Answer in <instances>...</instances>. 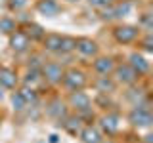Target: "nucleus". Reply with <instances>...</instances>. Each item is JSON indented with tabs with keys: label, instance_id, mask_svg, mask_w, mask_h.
Returning <instances> with one entry per match:
<instances>
[{
	"label": "nucleus",
	"instance_id": "obj_25",
	"mask_svg": "<svg viewBox=\"0 0 153 143\" xmlns=\"http://www.w3.org/2000/svg\"><path fill=\"white\" fill-rule=\"evenodd\" d=\"M29 2H31V0H8V8L17 13V12H23V10L29 6Z\"/></svg>",
	"mask_w": 153,
	"mask_h": 143
},
{
	"label": "nucleus",
	"instance_id": "obj_2",
	"mask_svg": "<svg viewBox=\"0 0 153 143\" xmlns=\"http://www.w3.org/2000/svg\"><path fill=\"white\" fill-rule=\"evenodd\" d=\"M113 40L121 46H130L134 42H138L140 38V29L138 25H130V23H119V25L113 27L111 31Z\"/></svg>",
	"mask_w": 153,
	"mask_h": 143
},
{
	"label": "nucleus",
	"instance_id": "obj_30",
	"mask_svg": "<svg viewBox=\"0 0 153 143\" xmlns=\"http://www.w3.org/2000/svg\"><path fill=\"white\" fill-rule=\"evenodd\" d=\"M102 143H115V141L111 139V137H107V139H105V137H103V139H102Z\"/></svg>",
	"mask_w": 153,
	"mask_h": 143
},
{
	"label": "nucleus",
	"instance_id": "obj_4",
	"mask_svg": "<svg viewBox=\"0 0 153 143\" xmlns=\"http://www.w3.org/2000/svg\"><path fill=\"white\" fill-rule=\"evenodd\" d=\"M63 65L57 63V61H44L40 67V74H42V80L50 86H59L61 84V78H63Z\"/></svg>",
	"mask_w": 153,
	"mask_h": 143
},
{
	"label": "nucleus",
	"instance_id": "obj_9",
	"mask_svg": "<svg viewBox=\"0 0 153 143\" xmlns=\"http://www.w3.org/2000/svg\"><path fill=\"white\" fill-rule=\"evenodd\" d=\"M126 63L130 65L134 71H136V74H138V76H146L147 73H149V69H151L149 59H147V57L143 55L140 50L130 52V54H128V61H126Z\"/></svg>",
	"mask_w": 153,
	"mask_h": 143
},
{
	"label": "nucleus",
	"instance_id": "obj_18",
	"mask_svg": "<svg viewBox=\"0 0 153 143\" xmlns=\"http://www.w3.org/2000/svg\"><path fill=\"white\" fill-rule=\"evenodd\" d=\"M136 6H134L132 0H117L113 4V17L115 19H124L128 15H132Z\"/></svg>",
	"mask_w": 153,
	"mask_h": 143
},
{
	"label": "nucleus",
	"instance_id": "obj_6",
	"mask_svg": "<svg viewBox=\"0 0 153 143\" xmlns=\"http://www.w3.org/2000/svg\"><path fill=\"white\" fill-rule=\"evenodd\" d=\"M113 80L117 84H121V86H134L140 80V76L136 74V71L132 69L128 63H117L115 65V69H113Z\"/></svg>",
	"mask_w": 153,
	"mask_h": 143
},
{
	"label": "nucleus",
	"instance_id": "obj_10",
	"mask_svg": "<svg viewBox=\"0 0 153 143\" xmlns=\"http://www.w3.org/2000/svg\"><path fill=\"white\" fill-rule=\"evenodd\" d=\"M115 65H117V61L113 55H96L92 61V71L98 76H107L113 73Z\"/></svg>",
	"mask_w": 153,
	"mask_h": 143
},
{
	"label": "nucleus",
	"instance_id": "obj_31",
	"mask_svg": "<svg viewBox=\"0 0 153 143\" xmlns=\"http://www.w3.org/2000/svg\"><path fill=\"white\" fill-rule=\"evenodd\" d=\"M67 4H76V2H80V0H65Z\"/></svg>",
	"mask_w": 153,
	"mask_h": 143
},
{
	"label": "nucleus",
	"instance_id": "obj_16",
	"mask_svg": "<svg viewBox=\"0 0 153 143\" xmlns=\"http://www.w3.org/2000/svg\"><path fill=\"white\" fill-rule=\"evenodd\" d=\"M61 40H63V35H57V32H50V35H44L42 38V48L48 54H57L59 55V50H61Z\"/></svg>",
	"mask_w": 153,
	"mask_h": 143
},
{
	"label": "nucleus",
	"instance_id": "obj_17",
	"mask_svg": "<svg viewBox=\"0 0 153 143\" xmlns=\"http://www.w3.org/2000/svg\"><path fill=\"white\" fill-rule=\"evenodd\" d=\"M117 86L119 84L113 80L111 74H107V76H96V80H94V88L98 90V94L111 95L115 90H117Z\"/></svg>",
	"mask_w": 153,
	"mask_h": 143
},
{
	"label": "nucleus",
	"instance_id": "obj_22",
	"mask_svg": "<svg viewBox=\"0 0 153 143\" xmlns=\"http://www.w3.org/2000/svg\"><path fill=\"white\" fill-rule=\"evenodd\" d=\"M17 29V21L12 15H2L0 17V35H12Z\"/></svg>",
	"mask_w": 153,
	"mask_h": 143
},
{
	"label": "nucleus",
	"instance_id": "obj_14",
	"mask_svg": "<svg viewBox=\"0 0 153 143\" xmlns=\"http://www.w3.org/2000/svg\"><path fill=\"white\" fill-rule=\"evenodd\" d=\"M35 10H36L38 15L52 19V17H56L57 13L61 12V6H59L57 0H36V2H35Z\"/></svg>",
	"mask_w": 153,
	"mask_h": 143
},
{
	"label": "nucleus",
	"instance_id": "obj_8",
	"mask_svg": "<svg viewBox=\"0 0 153 143\" xmlns=\"http://www.w3.org/2000/svg\"><path fill=\"white\" fill-rule=\"evenodd\" d=\"M8 44L12 48V52H16V54H25V52L31 50L33 42H31V38L27 36V32L17 27L12 35H8Z\"/></svg>",
	"mask_w": 153,
	"mask_h": 143
},
{
	"label": "nucleus",
	"instance_id": "obj_23",
	"mask_svg": "<svg viewBox=\"0 0 153 143\" xmlns=\"http://www.w3.org/2000/svg\"><path fill=\"white\" fill-rule=\"evenodd\" d=\"M27 36L31 38V42H35V40H42L44 38V35H46V31L42 29L40 25H36V23H29L27 25Z\"/></svg>",
	"mask_w": 153,
	"mask_h": 143
},
{
	"label": "nucleus",
	"instance_id": "obj_26",
	"mask_svg": "<svg viewBox=\"0 0 153 143\" xmlns=\"http://www.w3.org/2000/svg\"><path fill=\"white\" fill-rule=\"evenodd\" d=\"M138 42L142 44V50L146 52V54H151V52H153V48H151V42H153L151 32H146V36H140V38H138Z\"/></svg>",
	"mask_w": 153,
	"mask_h": 143
},
{
	"label": "nucleus",
	"instance_id": "obj_19",
	"mask_svg": "<svg viewBox=\"0 0 153 143\" xmlns=\"http://www.w3.org/2000/svg\"><path fill=\"white\" fill-rule=\"evenodd\" d=\"M44 80H42V74H40V69H29L25 71V74H23L21 78V86H29V88H35L38 90V84H42Z\"/></svg>",
	"mask_w": 153,
	"mask_h": 143
},
{
	"label": "nucleus",
	"instance_id": "obj_1",
	"mask_svg": "<svg viewBox=\"0 0 153 143\" xmlns=\"http://www.w3.org/2000/svg\"><path fill=\"white\" fill-rule=\"evenodd\" d=\"M90 78L86 74L84 69L80 67H71V69H65L63 73V78H61V84H63L65 90L69 92H76V90H84L88 86Z\"/></svg>",
	"mask_w": 153,
	"mask_h": 143
},
{
	"label": "nucleus",
	"instance_id": "obj_7",
	"mask_svg": "<svg viewBox=\"0 0 153 143\" xmlns=\"http://www.w3.org/2000/svg\"><path fill=\"white\" fill-rule=\"evenodd\" d=\"M92 97L84 92V90H76V92H69V97H67V107H71L73 111L79 113H86L92 109Z\"/></svg>",
	"mask_w": 153,
	"mask_h": 143
},
{
	"label": "nucleus",
	"instance_id": "obj_21",
	"mask_svg": "<svg viewBox=\"0 0 153 143\" xmlns=\"http://www.w3.org/2000/svg\"><path fill=\"white\" fill-rule=\"evenodd\" d=\"M19 94L25 97V101L29 103V107H35V105L38 103V90L35 88H29V86H17Z\"/></svg>",
	"mask_w": 153,
	"mask_h": 143
},
{
	"label": "nucleus",
	"instance_id": "obj_27",
	"mask_svg": "<svg viewBox=\"0 0 153 143\" xmlns=\"http://www.w3.org/2000/svg\"><path fill=\"white\" fill-rule=\"evenodd\" d=\"M117 0H86V4H88L90 8H96V10H102V8H107L115 4Z\"/></svg>",
	"mask_w": 153,
	"mask_h": 143
},
{
	"label": "nucleus",
	"instance_id": "obj_3",
	"mask_svg": "<svg viewBox=\"0 0 153 143\" xmlns=\"http://www.w3.org/2000/svg\"><path fill=\"white\" fill-rule=\"evenodd\" d=\"M126 120L130 122L132 128H138V130H140V128H149L151 126L153 116H151L149 107H146V103H140V105H132Z\"/></svg>",
	"mask_w": 153,
	"mask_h": 143
},
{
	"label": "nucleus",
	"instance_id": "obj_15",
	"mask_svg": "<svg viewBox=\"0 0 153 143\" xmlns=\"http://www.w3.org/2000/svg\"><path fill=\"white\" fill-rule=\"evenodd\" d=\"M0 86L4 90H16L19 86V74L12 67H0Z\"/></svg>",
	"mask_w": 153,
	"mask_h": 143
},
{
	"label": "nucleus",
	"instance_id": "obj_11",
	"mask_svg": "<svg viewBox=\"0 0 153 143\" xmlns=\"http://www.w3.org/2000/svg\"><path fill=\"white\" fill-rule=\"evenodd\" d=\"M75 52H79L82 57H92V59H94L96 55H100V44L94 40V38L80 36V38H76Z\"/></svg>",
	"mask_w": 153,
	"mask_h": 143
},
{
	"label": "nucleus",
	"instance_id": "obj_20",
	"mask_svg": "<svg viewBox=\"0 0 153 143\" xmlns=\"http://www.w3.org/2000/svg\"><path fill=\"white\" fill-rule=\"evenodd\" d=\"M10 103H12V109L16 113H21V111H27L29 109V103L25 101V97H23L21 94H19V90H12V95H10Z\"/></svg>",
	"mask_w": 153,
	"mask_h": 143
},
{
	"label": "nucleus",
	"instance_id": "obj_29",
	"mask_svg": "<svg viewBox=\"0 0 153 143\" xmlns=\"http://www.w3.org/2000/svg\"><path fill=\"white\" fill-rule=\"evenodd\" d=\"M4 95H6V94H4V88H2V86H0V101H2V99H4Z\"/></svg>",
	"mask_w": 153,
	"mask_h": 143
},
{
	"label": "nucleus",
	"instance_id": "obj_24",
	"mask_svg": "<svg viewBox=\"0 0 153 143\" xmlns=\"http://www.w3.org/2000/svg\"><path fill=\"white\" fill-rule=\"evenodd\" d=\"M75 46H76V38H75V36H67V35H63L59 55H69V54H73V52H75Z\"/></svg>",
	"mask_w": 153,
	"mask_h": 143
},
{
	"label": "nucleus",
	"instance_id": "obj_13",
	"mask_svg": "<svg viewBox=\"0 0 153 143\" xmlns=\"http://www.w3.org/2000/svg\"><path fill=\"white\" fill-rule=\"evenodd\" d=\"M76 136H79L80 143H102V139H103L102 130L98 126H94V124H84Z\"/></svg>",
	"mask_w": 153,
	"mask_h": 143
},
{
	"label": "nucleus",
	"instance_id": "obj_12",
	"mask_svg": "<svg viewBox=\"0 0 153 143\" xmlns=\"http://www.w3.org/2000/svg\"><path fill=\"white\" fill-rule=\"evenodd\" d=\"M46 114L50 118H54V120L61 122L67 114H69V107H67V103L61 97H56V99H52V101L46 105Z\"/></svg>",
	"mask_w": 153,
	"mask_h": 143
},
{
	"label": "nucleus",
	"instance_id": "obj_5",
	"mask_svg": "<svg viewBox=\"0 0 153 143\" xmlns=\"http://www.w3.org/2000/svg\"><path fill=\"white\" fill-rule=\"evenodd\" d=\"M121 114L119 113H103L102 116L98 118V128L102 130L103 136L107 137H115L119 132H121Z\"/></svg>",
	"mask_w": 153,
	"mask_h": 143
},
{
	"label": "nucleus",
	"instance_id": "obj_32",
	"mask_svg": "<svg viewBox=\"0 0 153 143\" xmlns=\"http://www.w3.org/2000/svg\"><path fill=\"white\" fill-rule=\"evenodd\" d=\"M0 126H2V116H0Z\"/></svg>",
	"mask_w": 153,
	"mask_h": 143
},
{
	"label": "nucleus",
	"instance_id": "obj_28",
	"mask_svg": "<svg viewBox=\"0 0 153 143\" xmlns=\"http://www.w3.org/2000/svg\"><path fill=\"white\" fill-rule=\"evenodd\" d=\"M50 139H48V143H59V136H57V133H50Z\"/></svg>",
	"mask_w": 153,
	"mask_h": 143
}]
</instances>
